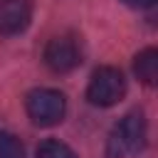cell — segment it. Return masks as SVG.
I'll return each mask as SVG.
<instances>
[{
    "label": "cell",
    "mask_w": 158,
    "mask_h": 158,
    "mask_svg": "<svg viewBox=\"0 0 158 158\" xmlns=\"http://www.w3.org/2000/svg\"><path fill=\"white\" fill-rule=\"evenodd\" d=\"M146 143V118L141 111L126 114L109 133L106 141V158H126L141 151Z\"/></svg>",
    "instance_id": "cell-1"
},
{
    "label": "cell",
    "mask_w": 158,
    "mask_h": 158,
    "mask_svg": "<svg viewBox=\"0 0 158 158\" xmlns=\"http://www.w3.org/2000/svg\"><path fill=\"white\" fill-rule=\"evenodd\" d=\"M25 109L37 126H54L64 118L67 99L57 89H32L25 99Z\"/></svg>",
    "instance_id": "cell-2"
},
{
    "label": "cell",
    "mask_w": 158,
    "mask_h": 158,
    "mask_svg": "<svg viewBox=\"0 0 158 158\" xmlns=\"http://www.w3.org/2000/svg\"><path fill=\"white\" fill-rule=\"evenodd\" d=\"M126 91V79L116 67H99L86 86V99L94 106H114Z\"/></svg>",
    "instance_id": "cell-3"
},
{
    "label": "cell",
    "mask_w": 158,
    "mask_h": 158,
    "mask_svg": "<svg viewBox=\"0 0 158 158\" xmlns=\"http://www.w3.org/2000/svg\"><path fill=\"white\" fill-rule=\"evenodd\" d=\"M44 64L54 74H67L81 64V44L72 35L52 37L44 47Z\"/></svg>",
    "instance_id": "cell-4"
},
{
    "label": "cell",
    "mask_w": 158,
    "mask_h": 158,
    "mask_svg": "<svg viewBox=\"0 0 158 158\" xmlns=\"http://www.w3.org/2000/svg\"><path fill=\"white\" fill-rule=\"evenodd\" d=\"M32 20L30 0H0V35H20Z\"/></svg>",
    "instance_id": "cell-5"
},
{
    "label": "cell",
    "mask_w": 158,
    "mask_h": 158,
    "mask_svg": "<svg viewBox=\"0 0 158 158\" xmlns=\"http://www.w3.org/2000/svg\"><path fill=\"white\" fill-rule=\"evenodd\" d=\"M133 72H136V77L146 86H153L158 81V52L153 47L138 52L136 54V62H133Z\"/></svg>",
    "instance_id": "cell-6"
},
{
    "label": "cell",
    "mask_w": 158,
    "mask_h": 158,
    "mask_svg": "<svg viewBox=\"0 0 158 158\" xmlns=\"http://www.w3.org/2000/svg\"><path fill=\"white\" fill-rule=\"evenodd\" d=\"M37 158H77L74 156V151L67 146V143H62V141H44L40 148H37Z\"/></svg>",
    "instance_id": "cell-7"
},
{
    "label": "cell",
    "mask_w": 158,
    "mask_h": 158,
    "mask_svg": "<svg viewBox=\"0 0 158 158\" xmlns=\"http://www.w3.org/2000/svg\"><path fill=\"white\" fill-rule=\"evenodd\" d=\"M0 158H25V148L17 136L0 131Z\"/></svg>",
    "instance_id": "cell-8"
},
{
    "label": "cell",
    "mask_w": 158,
    "mask_h": 158,
    "mask_svg": "<svg viewBox=\"0 0 158 158\" xmlns=\"http://www.w3.org/2000/svg\"><path fill=\"white\" fill-rule=\"evenodd\" d=\"M126 5H131V7H151L156 0H123Z\"/></svg>",
    "instance_id": "cell-9"
}]
</instances>
